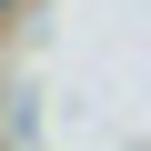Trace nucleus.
Here are the masks:
<instances>
[{
    "label": "nucleus",
    "mask_w": 151,
    "mask_h": 151,
    "mask_svg": "<svg viewBox=\"0 0 151 151\" xmlns=\"http://www.w3.org/2000/svg\"><path fill=\"white\" fill-rule=\"evenodd\" d=\"M0 10H10V0H0Z\"/></svg>",
    "instance_id": "1"
}]
</instances>
